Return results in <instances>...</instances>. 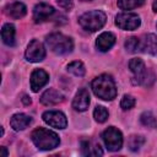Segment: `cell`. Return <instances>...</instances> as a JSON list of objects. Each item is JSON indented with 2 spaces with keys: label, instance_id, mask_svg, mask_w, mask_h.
Masks as SVG:
<instances>
[{
  "label": "cell",
  "instance_id": "cell-30",
  "mask_svg": "<svg viewBox=\"0 0 157 157\" xmlns=\"http://www.w3.org/2000/svg\"><path fill=\"white\" fill-rule=\"evenodd\" d=\"M152 9H153L155 12H157V0L153 1V4H152Z\"/></svg>",
  "mask_w": 157,
  "mask_h": 157
},
{
  "label": "cell",
  "instance_id": "cell-7",
  "mask_svg": "<svg viewBox=\"0 0 157 157\" xmlns=\"http://www.w3.org/2000/svg\"><path fill=\"white\" fill-rule=\"evenodd\" d=\"M25 56L26 59L29 61V63H38V61H42L44 58H45V49H44V45L37 40V39H32L26 49V53H25Z\"/></svg>",
  "mask_w": 157,
  "mask_h": 157
},
{
  "label": "cell",
  "instance_id": "cell-25",
  "mask_svg": "<svg viewBox=\"0 0 157 157\" xmlns=\"http://www.w3.org/2000/svg\"><path fill=\"white\" fill-rule=\"evenodd\" d=\"M125 48L130 53H136L140 50V39L137 37H130L125 40Z\"/></svg>",
  "mask_w": 157,
  "mask_h": 157
},
{
  "label": "cell",
  "instance_id": "cell-12",
  "mask_svg": "<svg viewBox=\"0 0 157 157\" xmlns=\"http://www.w3.org/2000/svg\"><path fill=\"white\" fill-rule=\"evenodd\" d=\"M140 50L151 55L157 54V36L153 33L145 34L140 39Z\"/></svg>",
  "mask_w": 157,
  "mask_h": 157
},
{
  "label": "cell",
  "instance_id": "cell-29",
  "mask_svg": "<svg viewBox=\"0 0 157 157\" xmlns=\"http://www.w3.org/2000/svg\"><path fill=\"white\" fill-rule=\"evenodd\" d=\"M7 156V150L5 147H0V157H6Z\"/></svg>",
  "mask_w": 157,
  "mask_h": 157
},
{
  "label": "cell",
  "instance_id": "cell-14",
  "mask_svg": "<svg viewBox=\"0 0 157 157\" xmlns=\"http://www.w3.org/2000/svg\"><path fill=\"white\" fill-rule=\"evenodd\" d=\"M64 101V96L61 92H59L55 88H49L47 90L42 97H40V102L44 105H54L58 103H61Z\"/></svg>",
  "mask_w": 157,
  "mask_h": 157
},
{
  "label": "cell",
  "instance_id": "cell-26",
  "mask_svg": "<svg viewBox=\"0 0 157 157\" xmlns=\"http://www.w3.org/2000/svg\"><path fill=\"white\" fill-rule=\"evenodd\" d=\"M135 105V98L130 94H124L121 101H120V107L121 109L126 110V109H131Z\"/></svg>",
  "mask_w": 157,
  "mask_h": 157
},
{
  "label": "cell",
  "instance_id": "cell-4",
  "mask_svg": "<svg viewBox=\"0 0 157 157\" xmlns=\"http://www.w3.org/2000/svg\"><path fill=\"white\" fill-rule=\"evenodd\" d=\"M45 42H47V45L49 47V49L58 55L69 54L74 49L72 39L67 36H64L63 33H52L47 37Z\"/></svg>",
  "mask_w": 157,
  "mask_h": 157
},
{
  "label": "cell",
  "instance_id": "cell-5",
  "mask_svg": "<svg viewBox=\"0 0 157 157\" xmlns=\"http://www.w3.org/2000/svg\"><path fill=\"white\" fill-rule=\"evenodd\" d=\"M102 139H103L105 147L112 152L119 151L123 146V135L120 130H118L114 126L107 128L102 134Z\"/></svg>",
  "mask_w": 157,
  "mask_h": 157
},
{
  "label": "cell",
  "instance_id": "cell-3",
  "mask_svg": "<svg viewBox=\"0 0 157 157\" xmlns=\"http://www.w3.org/2000/svg\"><path fill=\"white\" fill-rule=\"evenodd\" d=\"M107 21V16L101 10H92L88 12H85L78 17L80 26L88 32H96L101 29Z\"/></svg>",
  "mask_w": 157,
  "mask_h": 157
},
{
  "label": "cell",
  "instance_id": "cell-21",
  "mask_svg": "<svg viewBox=\"0 0 157 157\" xmlns=\"http://www.w3.org/2000/svg\"><path fill=\"white\" fill-rule=\"evenodd\" d=\"M67 71L75 76H83L85 72H86V69H85V65L81 63V61H72L67 65Z\"/></svg>",
  "mask_w": 157,
  "mask_h": 157
},
{
  "label": "cell",
  "instance_id": "cell-18",
  "mask_svg": "<svg viewBox=\"0 0 157 157\" xmlns=\"http://www.w3.org/2000/svg\"><path fill=\"white\" fill-rule=\"evenodd\" d=\"M15 26L11 25V23H5L2 26V29H1V39L2 42L9 45V47H12L15 45Z\"/></svg>",
  "mask_w": 157,
  "mask_h": 157
},
{
  "label": "cell",
  "instance_id": "cell-24",
  "mask_svg": "<svg viewBox=\"0 0 157 157\" xmlns=\"http://www.w3.org/2000/svg\"><path fill=\"white\" fill-rule=\"evenodd\" d=\"M93 117L96 119V121L98 123H104L108 119V110L105 109V107L103 105H97L93 110Z\"/></svg>",
  "mask_w": 157,
  "mask_h": 157
},
{
  "label": "cell",
  "instance_id": "cell-28",
  "mask_svg": "<svg viewBox=\"0 0 157 157\" xmlns=\"http://www.w3.org/2000/svg\"><path fill=\"white\" fill-rule=\"evenodd\" d=\"M22 102H23V104H26V105H29L32 101H31V98H29L28 96H26V94H25V96H23V98H22Z\"/></svg>",
  "mask_w": 157,
  "mask_h": 157
},
{
  "label": "cell",
  "instance_id": "cell-22",
  "mask_svg": "<svg viewBox=\"0 0 157 157\" xmlns=\"http://www.w3.org/2000/svg\"><path fill=\"white\" fill-rule=\"evenodd\" d=\"M140 120H141L142 125H145L147 128H151V129L157 128V119L151 112H144L140 117Z\"/></svg>",
  "mask_w": 157,
  "mask_h": 157
},
{
  "label": "cell",
  "instance_id": "cell-9",
  "mask_svg": "<svg viewBox=\"0 0 157 157\" xmlns=\"http://www.w3.org/2000/svg\"><path fill=\"white\" fill-rule=\"evenodd\" d=\"M42 118L49 126L55 129H65L67 125L65 114L59 110H47L43 113Z\"/></svg>",
  "mask_w": 157,
  "mask_h": 157
},
{
  "label": "cell",
  "instance_id": "cell-6",
  "mask_svg": "<svg viewBox=\"0 0 157 157\" xmlns=\"http://www.w3.org/2000/svg\"><path fill=\"white\" fill-rule=\"evenodd\" d=\"M141 23L140 17L136 13L131 12H123L115 16V25L124 31H134Z\"/></svg>",
  "mask_w": 157,
  "mask_h": 157
},
{
  "label": "cell",
  "instance_id": "cell-27",
  "mask_svg": "<svg viewBox=\"0 0 157 157\" xmlns=\"http://www.w3.org/2000/svg\"><path fill=\"white\" fill-rule=\"evenodd\" d=\"M58 5H59L61 9L66 10V11H70V10L74 7L72 0H58Z\"/></svg>",
  "mask_w": 157,
  "mask_h": 157
},
{
  "label": "cell",
  "instance_id": "cell-1",
  "mask_svg": "<svg viewBox=\"0 0 157 157\" xmlns=\"http://www.w3.org/2000/svg\"><path fill=\"white\" fill-rule=\"evenodd\" d=\"M91 87L93 93L103 101H112L117 96L115 82L110 75H107V74L99 75L92 81Z\"/></svg>",
  "mask_w": 157,
  "mask_h": 157
},
{
  "label": "cell",
  "instance_id": "cell-2",
  "mask_svg": "<svg viewBox=\"0 0 157 157\" xmlns=\"http://www.w3.org/2000/svg\"><path fill=\"white\" fill-rule=\"evenodd\" d=\"M31 139H32L33 144L36 145V147H38L39 150H43V151L53 150V148L58 147L60 144L59 136L54 131L45 129V128L36 129L31 134Z\"/></svg>",
  "mask_w": 157,
  "mask_h": 157
},
{
  "label": "cell",
  "instance_id": "cell-13",
  "mask_svg": "<svg viewBox=\"0 0 157 157\" xmlns=\"http://www.w3.org/2000/svg\"><path fill=\"white\" fill-rule=\"evenodd\" d=\"M90 105V94L86 88H81L75 94V98L72 101V108L77 112H85L87 110Z\"/></svg>",
  "mask_w": 157,
  "mask_h": 157
},
{
  "label": "cell",
  "instance_id": "cell-23",
  "mask_svg": "<svg viewBox=\"0 0 157 157\" xmlns=\"http://www.w3.org/2000/svg\"><path fill=\"white\" fill-rule=\"evenodd\" d=\"M144 144H145V139H144L142 136L132 135V136H130V139H129L128 146H129V148H130L132 152H135V151H139V150L142 147Z\"/></svg>",
  "mask_w": 157,
  "mask_h": 157
},
{
  "label": "cell",
  "instance_id": "cell-19",
  "mask_svg": "<svg viewBox=\"0 0 157 157\" xmlns=\"http://www.w3.org/2000/svg\"><path fill=\"white\" fill-rule=\"evenodd\" d=\"M81 152L85 156H102L103 155L101 146L97 144H92L91 141L81 142Z\"/></svg>",
  "mask_w": 157,
  "mask_h": 157
},
{
  "label": "cell",
  "instance_id": "cell-10",
  "mask_svg": "<svg viewBox=\"0 0 157 157\" xmlns=\"http://www.w3.org/2000/svg\"><path fill=\"white\" fill-rule=\"evenodd\" d=\"M54 13H55V10L52 5L45 2H39L33 9V20L36 23H42L48 21Z\"/></svg>",
  "mask_w": 157,
  "mask_h": 157
},
{
  "label": "cell",
  "instance_id": "cell-20",
  "mask_svg": "<svg viewBox=\"0 0 157 157\" xmlns=\"http://www.w3.org/2000/svg\"><path fill=\"white\" fill-rule=\"evenodd\" d=\"M145 0H118V7L121 10H132L144 5Z\"/></svg>",
  "mask_w": 157,
  "mask_h": 157
},
{
  "label": "cell",
  "instance_id": "cell-17",
  "mask_svg": "<svg viewBox=\"0 0 157 157\" xmlns=\"http://www.w3.org/2000/svg\"><path fill=\"white\" fill-rule=\"evenodd\" d=\"M115 43V36L110 32H103L98 36L96 40V45L101 52H107L109 50Z\"/></svg>",
  "mask_w": 157,
  "mask_h": 157
},
{
  "label": "cell",
  "instance_id": "cell-15",
  "mask_svg": "<svg viewBox=\"0 0 157 157\" xmlns=\"http://www.w3.org/2000/svg\"><path fill=\"white\" fill-rule=\"evenodd\" d=\"M4 12L12 17V18H22L26 13H27V7L22 4V2H18V1H15V2H11V4H7L5 7H4Z\"/></svg>",
  "mask_w": 157,
  "mask_h": 157
},
{
  "label": "cell",
  "instance_id": "cell-16",
  "mask_svg": "<svg viewBox=\"0 0 157 157\" xmlns=\"http://www.w3.org/2000/svg\"><path fill=\"white\" fill-rule=\"evenodd\" d=\"M32 123V118L28 117L27 114H23V113H17V114H13L10 119V125L13 130L16 131H20V130H25L29 124Z\"/></svg>",
  "mask_w": 157,
  "mask_h": 157
},
{
  "label": "cell",
  "instance_id": "cell-31",
  "mask_svg": "<svg viewBox=\"0 0 157 157\" xmlns=\"http://www.w3.org/2000/svg\"><path fill=\"white\" fill-rule=\"evenodd\" d=\"M82 1H91V0H82Z\"/></svg>",
  "mask_w": 157,
  "mask_h": 157
},
{
  "label": "cell",
  "instance_id": "cell-8",
  "mask_svg": "<svg viewBox=\"0 0 157 157\" xmlns=\"http://www.w3.org/2000/svg\"><path fill=\"white\" fill-rule=\"evenodd\" d=\"M129 67L134 75V83L142 85L146 81L147 77V69L145 63L140 58H132L129 61Z\"/></svg>",
  "mask_w": 157,
  "mask_h": 157
},
{
  "label": "cell",
  "instance_id": "cell-11",
  "mask_svg": "<svg viewBox=\"0 0 157 157\" xmlns=\"http://www.w3.org/2000/svg\"><path fill=\"white\" fill-rule=\"evenodd\" d=\"M49 81V75L43 69H36L31 75V88L33 92H38Z\"/></svg>",
  "mask_w": 157,
  "mask_h": 157
}]
</instances>
